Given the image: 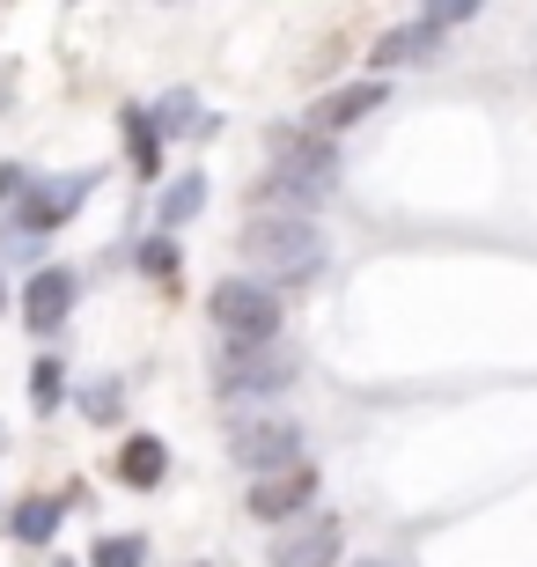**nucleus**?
Wrapping results in <instances>:
<instances>
[{
    "label": "nucleus",
    "mask_w": 537,
    "mask_h": 567,
    "mask_svg": "<svg viewBox=\"0 0 537 567\" xmlns=\"http://www.w3.org/2000/svg\"><path fill=\"white\" fill-rule=\"evenodd\" d=\"M236 251L250 274H266V288H302L324 266V229L310 214H258V221H244Z\"/></svg>",
    "instance_id": "f257e3e1"
},
{
    "label": "nucleus",
    "mask_w": 537,
    "mask_h": 567,
    "mask_svg": "<svg viewBox=\"0 0 537 567\" xmlns=\"http://www.w3.org/2000/svg\"><path fill=\"white\" fill-rule=\"evenodd\" d=\"M207 317L228 347H280V295L266 280H221L207 295Z\"/></svg>",
    "instance_id": "f03ea898"
},
{
    "label": "nucleus",
    "mask_w": 537,
    "mask_h": 567,
    "mask_svg": "<svg viewBox=\"0 0 537 567\" xmlns=\"http://www.w3.org/2000/svg\"><path fill=\"white\" fill-rule=\"evenodd\" d=\"M295 377H302V354L295 347H228L214 361V391L221 399H280Z\"/></svg>",
    "instance_id": "7ed1b4c3"
},
{
    "label": "nucleus",
    "mask_w": 537,
    "mask_h": 567,
    "mask_svg": "<svg viewBox=\"0 0 537 567\" xmlns=\"http://www.w3.org/2000/svg\"><path fill=\"white\" fill-rule=\"evenodd\" d=\"M228 457L244 464V472H288V464H310L302 457V421L288 413H244V421H228Z\"/></svg>",
    "instance_id": "20e7f679"
},
{
    "label": "nucleus",
    "mask_w": 537,
    "mask_h": 567,
    "mask_svg": "<svg viewBox=\"0 0 537 567\" xmlns=\"http://www.w3.org/2000/svg\"><path fill=\"white\" fill-rule=\"evenodd\" d=\"M339 553H347V524L324 508H310L295 530L272 538V567H339Z\"/></svg>",
    "instance_id": "39448f33"
},
{
    "label": "nucleus",
    "mask_w": 537,
    "mask_h": 567,
    "mask_svg": "<svg viewBox=\"0 0 537 567\" xmlns=\"http://www.w3.org/2000/svg\"><path fill=\"white\" fill-rule=\"evenodd\" d=\"M317 502V464H288V472H266V480H250V516L258 524H295L302 508Z\"/></svg>",
    "instance_id": "423d86ee"
},
{
    "label": "nucleus",
    "mask_w": 537,
    "mask_h": 567,
    "mask_svg": "<svg viewBox=\"0 0 537 567\" xmlns=\"http://www.w3.org/2000/svg\"><path fill=\"white\" fill-rule=\"evenodd\" d=\"M66 310H74V274H66V266H38L30 288H22V324L38 339H52L66 324Z\"/></svg>",
    "instance_id": "0eeeda50"
},
{
    "label": "nucleus",
    "mask_w": 537,
    "mask_h": 567,
    "mask_svg": "<svg viewBox=\"0 0 537 567\" xmlns=\"http://www.w3.org/2000/svg\"><path fill=\"white\" fill-rule=\"evenodd\" d=\"M383 96H391L383 82H339V89H324V96L310 104V133H347V126H361L369 111H383Z\"/></svg>",
    "instance_id": "6e6552de"
},
{
    "label": "nucleus",
    "mask_w": 537,
    "mask_h": 567,
    "mask_svg": "<svg viewBox=\"0 0 537 567\" xmlns=\"http://www.w3.org/2000/svg\"><path fill=\"white\" fill-rule=\"evenodd\" d=\"M89 185L96 177H44V185H30L22 192V229H60V221H74V207L89 199Z\"/></svg>",
    "instance_id": "1a4fd4ad"
},
{
    "label": "nucleus",
    "mask_w": 537,
    "mask_h": 567,
    "mask_svg": "<svg viewBox=\"0 0 537 567\" xmlns=\"http://www.w3.org/2000/svg\"><path fill=\"white\" fill-rule=\"evenodd\" d=\"M163 472H169V450H163V435H125V450H118V480L125 486H163Z\"/></svg>",
    "instance_id": "9d476101"
},
{
    "label": "nucleus",
    "mask_w": 537,
    "mask_h": 567,
    "mask_svg": "<svg viewBox=\"0 0 537 567\" xmlns=\"http://www.w3.org/2000/svg\"><path fill=\"white\" fill-rule=\"evenodd\" d=\"M434 44H442V30H434V22L420 16V22H397L391 38H375L369 60H375V66H405V60H427Z\"/></svg>",
    "instance_id": "9b49d317"
},
{
    "label": "nucleus",
    "mask_w": 537,
    "mask_h": 567,
    "mask_svg": "<svg viewBox=\"0 0 537 567\" xmlns=\"http://www.w3.org/2000/svg\"><path fill=\"white\" fill-rule=\"evenodd\" d=\"M8 530H16L22 546H44V538L60 530V502H44V494H30V502H16V516H8Z\"/></svg>",
    "instance_id": "f8f14e48"
},
{
    "label": "nucleus",
    "mask_w": 537,
    "mask_h": 567,
    "mask_svg": "<svg viewBox=\"0 0 537 567\" xmlns=\"http://www.w3.org/2000/svg\"><path fill=\"white\" fill-rule=\"evenodd\" d=\"M199 207H207V177H199V169H185V177L163 192V229H185Z\"/></svg>",
    "instance_id": "ddd939ff"
},
{
    "label": "nucleus",
    "mask_w": 537,
    "mask_h": 567,
    "mask_svg": "<svg viewBox=\"0 0 537 567\" xmlns=\"http://www.w3.org/2000/svg\"><path fill=\"white\" fill-rule=\"evenodd\" d=\"M125 141H133V169H141V177L163 169V141H155V126H147L141 111H125Z\"/></svg>",
    "instance_id": "4468645a"
},
{
    "label": "nucleus",
    "mask_w": 537,
    "mask_h": 567,
    "mask_svg": "<svg viewBox=\"0 0 537 567\" xmlns=\"http://www.w3.org/2000/svg\"><path fill=\"white\" fill-rule=\"evenodd\" d=\"M60 361H38V369H30V405H38V413H60Z\"/></svg>",
    "instance_id": "2eb2a0df"
},
{
    "label": "nucleus",
    "mask_w": 537,
    "mask_h": 567,
    "mask_svg": "<svg viewBox=\"0 0 537 567\" xmlns=\"http://www.w3.org/2000/svg\"><path fill=\"white\" fill-rule=\"evenodd\" d=\"M141 560H147L141 538H104V546H96V567H141Z\"/></svg>",
    "instance_id": "dca6fc26"
},
{
    "label": "nucleus",
    "mask_w": 537,
    "mask_h": 567,
    "mask_svg": "<svg viewBox=\"0 0 537 567\" xmlns=\"http://www.w3.org/2000/svg\"><path fill=\"white\" fill-rule=\"evenodd\" d=\"M141 266H147V274H169V266H177V251L155 236V244H141Z\"/></svg>",
    "instance_id": "f3484780"
},
{
    "label": "nucleus",
    "mask_w": 537,
    "mask_h": 567,
    "mask_svg": "<svg viewBox=\"0 0 537 567\" xmlns=\"http://www.w3.org/2000/svg\"><path fill=\"white\" fill-rule=\"evenodd\" d=\"M111 391H118V383H96V391H89V413H96V421H111V413H118V399H111Z\"/></svg>",
    "instance_id": "a211bd4d"
},
{
    "label": "nucleus",
    "mask_w": 537,
    "mask_h": 567,
    "mask_svg": "<svg viewBox=\"0 0 537 567\" xmlns=\"http://www.w3.org/2000/svg\"><path fill=\"white\" fill-rule=\"evenodd\" d=\"M8 192H30V169H0V199Z\"/></svg>",
    "instance_id": "6ab92c4d"
},
{
    "label": "nucleus",
    "mask_w": 537,
    "mask_h": 567,
    "mask_svg": "<svg viewBox=\"0 0 537 567\" xmlns=\"http://www.w3.org/2000/svg\"><path fill=\"white\" fill-rule=\"evenodd\" d=\"M361 567H397V560H361Z\"/></svg>",
    "instance_id": "aec40b11"
}]
</instances>
